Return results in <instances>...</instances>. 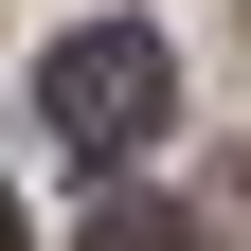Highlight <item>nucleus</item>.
<instances>
[{"mask_svg": "<svg viewBox=\"0 0 251 251\" xmlns=\"http://www.w3.org/2000/svg\"><path fill=\"white\" fill-rule=\"evenodd\" d=\"M162 108H179V72H162V36H144V18L54 36V144H72V162H144V144H162Z\"/></svg>", "mask_w": 251, "mask_h": 251, "instance_id": "f257e3e1", "label": "nucleus"}, {"mask_svg": "<svg viewBox=\"0 0 251 251\" xmlns=\"http://www.w3.org/2000/svg\"><path fill=\"white\" fill-rule=\"evenodd\" d=\"M72 251H198V233H179V215H162V198H108V215H90V233H72Z\"/></svg>", "mask_w": 251, "mask_h": 251, "instance_id": "f03ea898", "label": "nucleus"}, {"mask_svg": "<svg viewBox=\"0 0 251 251\" xmlns=\"http://www.w3.org/2000/svg\"><path fill=\"white\" fill-rule=\"evenodd\" d=\"M0 251H36V233H18V198H0Z\"/></svg>", "mask_w": 251, "mask_h": 251, "instance_id": "7ed1b4c3", "label": "nucleus"}]
</instances>
